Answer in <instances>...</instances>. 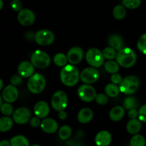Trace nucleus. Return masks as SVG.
<instances>
[{
  "instance_id": "0eeeda50",
  "label": "nucleus",
  "mask_w": 146,
  "mask_h": 146,
  "mask_svg": "<svg viewBox=\"0 0 146 146\" xmlns=\"http://www.w3.org/2000/svg\"><path fill=\"white\" fill-rule=\"evenodd\" d=\"M68 105V97L64 91H58L54 93L51 98V106L55 111H61Z\"/></svg>"
},
{
  "instance_id": "49530a36",
  "label": "nucleus",
  "mask_w": 146,
  "mask_h": 146,
  "mask_svg": "<svg viewBox=\"0 0 146 146\" xmlns=\"http://www.w3.org/2000/svg\"><path fill=\"white\" fill-rule=\"evenodd\" d=\"M3 7H4V2H3L2 0H0V11L2 9Z\"/></svg>"
},
{
  "instance_id": "b1692460",
  "label": "nucleus",
  "mask_w": 146,
  "mask_h": 146,
  "mask_svg": "<svg viewBox=\"0 0 146 146\" xmlns=\"http://www.w3.org/2000/svg\"><path fill=\"white\" fill-rule=\"evenodd\" d=\"M11 146H30L28 139L21 135H15L10 139Z\"/></svg>"
},
{
  "instance_id": "f704fd0d",
  "label": "nucleus",
  "mask_w": 146,
  "mask_h": 146,
  "mask_svg": "<svg viewBox=\"0 0 146 146\" xmlns=\"http://www.w3.org/2000/svg\"><path fill=\"white\" fill-rule=\"evenodd\" d=\"M137 47L141 53L146 54V34L140 37L137 43Z\"/></svg>"
},
{
  "instance_id": "1a4fd4ad",
  "label": "nucleus",
  "mask_w": 146,
  "mask_h": 146,
  "mask_svg": "<svg viewBox=\"0 0 146 146\" xmlns=\"http://www.w3.org/2000/svg\"><path fill=\"white\" fill-rule=\"evenodd\" d=\"M96 95V91L95 88L88 84L80 86L78 89V97L84 102H91L95 100Z\"/></svg>"
},
{
  "instance_id": "a211bd4d",
  "label": "nucleus",
  "mask_w": 146,
  "mask_h": 146,
  "mask_svg": "<svg viewBox=\"0 0 146 146\" xmlns=\"http://www.w3.org/2000/svg\"><path fill=\"white\" fill-rule=\"evenodd\" d=\"M34 112L36 116L39 118H45L49 113V106L45 101H38L34 106Z\"/></svg>"
},
{
  "instance_id": "4be33fe9",
  "label": "nucleus",
  "mask_w": 146,
  "mask_h": 146,
  "mask_svg": "<svg viewBox=\"0 0 146 146\" xmlns=\"http://www.w3.org/2000/svg\"><path fill=\"white\" fill-rule=\"evenodd\" d=\"M125 115V108L122 106H115L111 110L109 113L110 118L113 121H119Z\"/></svg>"
},
{
  "instance_id": "7c9ffc66",
  "label": "nucleus",
  "mask_w": 146,
  "mask_h": 146,
  "mask_svg": "<svg viewBox=\"0 0 146 146\" xmlns=\"http://www.w3.org/2000/svg\"><path fill=\"white\" fill-rule=\"evenodd\" d=\"M123 106L125 109L131 110L133 108H137L138 106V102L136 98L133 96H128L124 100Z\"/></svg>"
},
{
  "instance_id": "72a5a7b5",
  "label": "nucleus",
  "mask_w": 146,
  "mask_h": 146,
  "mask_svg": "<svg viewBox=\"0 0 146 146\" xmlns=\"http://www.w3.org/2000/svg\"><path fill=\"white\" fill-rule=\"evenodd\" d=\"M0 111L2 113L3 115H6V116H9V115H12L14 113L13 106L10 103L7 102L2 104L1 108H0Z\"/></svg>"
},
{
  "instance_id": "9d476101",
  "label": "nucleus",
  "mask_w": 146,
  "mask_h": 146,
  "mask_svg": "<svg viewBox=\"0 0 146 146\" xmlns=\"http://www.w3.org/2000/svg\"><path fill=\"white\" fill-rule=\"evenodd\" d=\"M100 77L99 72L95 67H88L80 74V79L86 84H91L96 82Z\"/></svg>"
},
{
  "instance_id": "f257e3e1",
  "label": "nucleus",
  "mask_w": 146,
  "mask_h": 146,
  "mask_svg": "<svg viewBox=\"0 0 146 146\" xmlns=\"http://www.w3.org/2000/svg\"><path fill=\"white\" fill-rule=\"evenodd\" d=\"M60 78L61 82L66 86H74L79 81V71L73 64H67L61 69Z\"/></svg>"
},
{
  "instance_id": "412c9836",
  "label": "nucleus",
  "mask_w": 146,
  "mask_h": 146,
  "mask_svg": "<svg viewBox=\"0 0 146 146\" xmlns=\"http://www.w3.org/2000/svg\"><path fill=\"white\" fill-rule=\"evenodd\" d=\"M108 44L111 47L115 50H121L123 48L124 41L122 37L118 34H112L108 38Z\"/></svg>"
},
{
  "instance_id": "bb28decb",
  "label": "nucleus",
  "mask_w": 146,
  "mask_h": 146,
  "mask_svg": "<svg viewBox=\"0 0 146 146\" xmlns=\"http://www.w3.org/2000/svg\"><path fill=\"white\" fill-rule=\"evenodd\" d=\"M119 64L113 60H108L104 64V68L107 72L110 74H115L119 71Z\"/></svg>"
},
{
  "instance_id": "cd10ccee",
  "label": "nucleus",
  "mask_w": 146,
  "mask_h": 146,
  "mask_svg": "<svg viewBox=\"0 0 146 146\" xmlns=\"http://www.w3.org/2000/svg\"><path fill=\"white\" fill-rule=\"evenodd\" d=\"M72 134V129L69 125H63L58 131V136L63 141L68 140Z\"/></svg>"
},
{
  "instance_id": "f3484780",
  "label": "nucleus",
  "mask_w": 146,
  "mask_h": 146,
  "mask_svg": "<svg viewBox=\"0 0 146 146\" xmlns=\"http://www.w3.org/2000/svg\"><path fill=\"white\" fill-rule=\"evenodd\" d=\"M112 141V135L108 131H101L95 137V143L97 146H109Z\"/></svg>"
},
{
  "instance_id": "f8f14e48",
  "label": "nucleus",
  "mask_w": 146,
  "mask_h": 146,
  "mask_svg": "<svg viewBox=\"0 0 146 146\" xmlns=\"http://www.w3.org/2000/svg\"><path fill=\"white\" fill-rule=\"evenodd\" d=\"M35 14L34 11L28 9H23L18 13L17 19L19 22L23 26L28 27L33 24L35 21Z\"/></svg>"
},
{
  "instance_id": "6e6552de",
  "label": "nucleus",
  "mask_w": 146,
  "mask_h": 146,
  "mask_svg": "<svg viewBox=\"0 0 146 146\" xmlns=\"http://www.w3.org/2000/svg\"><path fill=\"white\" fill-rule=\"evenodd\" d=\"M54 34L47 29H41L34 34V40L40 46H49L54 41Z\"/></svg>"
},
{
  "instance_id": "f03ea898",
  "label": "nucleus",
  "mask_w": 146,
  "mask_h": 146,
  "mask_svg": "<svg viewBox=\"0 0 146 146\" xmlns=\"http://www.w3.org/2000/svg\"><path fill=\"white\" fill-rule=\"evenodd\" d=\"M115 59L121 66L128 68L135 65L137 61V56L132 48L125 47L117 52Z\"/></svg>"
},
{
  "instance_id": "ea45409f",
  "label": "nucleus",
  "mask_w": 146,
  "mask_h": 146,
  "mask_svg": "<svg viewBox=\"0 0 146 146\" xmlns=\"http://www.w3.org/2000/svg\"><path fill=\"white\" fill-rule=\"evenodd\" d=\"M122 81V76H121L119 74H118V73L112 74V76H111V81H112V83H113V84H117V85H118V84H121Z\"/></svg>"
},
{
  "instance_id": "a878e982",
  "label": "nucleus",
  "mask_w": 146,
  "mask_h": 146,
  "mask_svg": "<svg viewBox=\"0 0 146 146\" xmlns=\"http://www.w3.org/2000/svg\"><path fill=\"white\" fill-rule=\"evenodd\" d=\"M120 88L117 84H109L106 86L105 92L108 96L109 97H116L118 96L120 93Z\"/></svg>"
},
{
  "instance_id": "2eb2a0df",
  "label": "nucleus",
  "mask_w": 146,
  "mask_h": 146,
  "mask_svg": "<svg viewBox=\"0 0 146 146\" xmlns=\"http://www.w3.org/2000/svg\"><path fill=\"white\" fill-rule=\"evenodd\" d=\"M40 127L44 132L52 134L56 132L58 128V123L53 118H45L41 121Z\"/></svg>"
},
{
  "instance_id": "c85d7f7f",
  "label": "nucleus",
  "mask_w": 146,
  "mask_h": 146,
  "mask_svg": "<svg viewBox=\"0 0 146 146\" xmlns=\"http://www.w3.org/2000/svg\"><path fill=\"white\" fill-rule=\"evenodd\" d=\"M54 62L56 66L60 67H64L66 65H67V62H68V58H67V56L65 54H61V53H58V54H56L54 57Z\"/></svg>"
},
{
  "instance_id": "20e7f679",
  "label": "nucleus",
  "mask_w": 146,
  "mask_h": 146,
  "mask_svg": "<svg viewBox=\"0 0 146 146\" xmlns=\"http://www.w3.org/2000/svg\"><path fill=\"white\" fill-rule=\"evenodd\" d=\"M139 85L140 81L136 76H128L123 79L122 82L120 84V91L126 95H131L136 92L139 88Z\"/></svg>"
},
{
  "instance_id": "39448f33",
  "label": "nucleus",
  "mask_w": 146,
  "mask_h": 146,
  "mask_svg": "<svg viewBox=\"0 0 146 146\" xmlns=\"http://www.w3.org/2000/svg\"><path fill=\"white\" fill-rule=\"evenodd\" d=\"M31 61L34 67L38 68H46L50 65L51 58L44 51L41 50H36L31 56Z\"/></svg>"
},
{
  "instance_id": "393cba45",
  "label": "nucleus",
  "mask_w": 146,
  "mask_h": 146,
  "mask_svg": "<svg viewBox=\"0 0 146 146\" xmlns=\"http://www.w3.org/2000/svg\"><path fill=\"white\" fill-rule=\"evenodd\" d=\"M113 15L116 19H123L126 15V9L123 4H118L113 9Z\"/></svg>"
},
{
  "instance_id": "c756f323",
  "label": "nucleus",
  "mask_w": 146,
  "mask_h": 146,
  "mask_svg": "<svg viewBox=\"0 0 146 146\" xmlns=\"http://www.w3.org/2000/svg\"><path fill=\"white\" fill-rule=\"evenodd\" d=\"M130 144L131 146H145L146 140L143 135L135 134L131 138Z\"/></svg>"
},
{
  "instance_id": "4c0bfd02",
  "label": "nucleus",
  "mask_w": 146,
  "mask_h": 146,
  "mask_svg": "<svg viewBox=\"0 0 146 146\" xmlns=\"http://www.w3.org/2000/svg\"><path fill=\"white\" fill-rule=\"evenodd\" d=\"M138 118L141 122L146 123V104L142 106L138 111Z\"/></svg>"
},
{
  "instance_id": "4468645a",
  "label": "nucleus",
  "mask_w": 146,
  "mask_h": 146,
  "mask_svg": "<svg viewBox=\"0 0 146 146\" xmlns=\"http://www.w3.org/2000/svg\"><path fill=\"white\" fill-rule=\"evenodd\" d=\"M19 92L17 88H16L15 86L10 84L8 85L2 92V98L5 102L7 103H14L18 98Z\"/></svg>"
},
{
  "instance_id": "37998d69",
  "label": "nucleus",
  "mask_w": 146,
  "mask_h": 146,
  "mask_svg": "<svg viewBox=\"0 0 146 146\" xmlns=\"http://www.w3.org/2000/svg\"><path fill=\"white\" fill-rule=\"evenodd\" d=\"M67 116H68L67 113L64 110H63V111H58V118H59L61 120H66V119Z\"/></svg>"
},
{
  "instance_id": "09e8293b",
  "label": "nucleus",
  "mask_w": 146,
  "mask_h": 146,
  "mask_svg": "<svg viewBox=\"0 0 146 146\" xmlns=\"http://www.w3.org/2000/svg\"><path fill=\"white\" fill-rule=\"evenodd\" d=\"M31 146H41L40 145H38V144H34V145H31Z\"/></svg>"
},
{
  "instance_id": "dca6fc26",
  "label": "nucleus",
  "mask_w": 146,
  "mask_h": 146,
  "mask_svg": "<svg viewBox=\"0 0 146 146\" xmlns=\"http://www.w3.org/2000/svg\"><path fill=\"white\" fill-rule=\"evenodd\" d=\"M17 70L19 74L23 78H30L34 74V66L31 62L24 61L20 63Z\"/></svg>"
},
{
  "instance_id": "2f4dec72",
  "label": "nucleus",
  "mask_w": 146,
  "mask_h": 146,
  "mask_svg": "<svg viewBox=\"0 0 146 146\" xmlns=\"http://www.w3.org/2000/svg\"><path fill=\"white\" fill-rule=\"evenodd\" d=\"M141 0H122V4L127 9H135L140 7Z\"/></svg>"
},
{
  "instance_id": "5701e85b",
  "label": "nucleus",
  "mask_w": 146,
  "mask_h": 146,
  "mask_svg": "<svg viewBox=\"0 0 146 146\" xmlns=\"http://www.w3.org/2000/svg\"><path fill=\"white\" fill-rule=\"evenodd\" d=\"M14 125V120L9 116H4L0 118V132H7L12 128Z\"/></svg>"
},
{
  "instance_id": "9b49d317",
  "label": "nucleus",
  "mask_w": 146,
  "mask_h": 146,
  "mask_svg": "<svg viewBox=\"0 0 146 146\" xmlns=\"http://www.w3.org/2000/svg\"><path fill=\"white\" fill-rule=\"evenodd\" d=\"M31 111L25 107L17 108L13 113V120L16 123L19 125H23L28 123L31 119Z\"/></svg>"
},
{
  "instance_id": "6ab92c4d",
  "label": "nucleus",
  "mask_w": 146,
  "mask_h": 146,
  "mask_svg": "<svg viewBox=\"0 0 146 146\" xmlns=\"http://www.w3.org/2000/svg\"><path fill=\"white\" fill-rule=\"evenodd\" d=\"M93 117H94V113H93L92 110L88 108L81 109L78 112V115H77L78 122L82 124H86L89 123L93 119Z\"/></svg>"
},
{
  "instance_id": "e433bc0d",
  "label": "nucleus",
  "mask_w": 146,
  "mask_h": 146,
  "mask_svg": "<svg viewBox=\"0 0 146 146\" xmlns=\"http://www.w3.org/2000/svg\"><path fill=\"white\" fill-rule=\"evenodd\" d=\"M10 6L14 11L19 12L21 10L23 9V4L20 0H12L10 3Z\"/></svg>"
},
{
  "instance_id": "473e14b6",
  "label": "nucleus",
  "mask_w": 146,
  "mask_h": 146,
  "mask_svg": "<svg viewBox=\"0 0 146 146\" xmlns=\"http://www.w3.org/2000/svg\"><path fill=\"white\" fill-rule=\"evenodd\" d=\"M102 53L104 58L108 60H113L116 57L117 55V52L115 49H114L111 46L106 47V48H104L103 50Z\"/></svg>"
},
{
  "instance_id": "7ed1b4c3",
  "label": "nucleus",
  "mask_w": 146,
  "mask_h": 146,
  "mask_svg": "<svg viewBox=\"0 0 146 146\" xmlns=\"http://www.w3.org/2000/svg\"><path fill=\"white\" fill-rule=\"evenodd\" d=\"M46 84V78L40 74H34L31 76L27 83L29 90L33 94H40L44 90Z\"/></svg>"
},
{
  "instance_id": "58836bf2",
  "label": "nucleus",
  "mask_w": 146,
  "mask_h": 146,
  "mask_svg": "<svg viewBox=\"0 0 146 146\" xmlns=\"http://www.w3.org/2000/svg\"><path fill=\"white\" fill-rule=\"evenodd\" d=\"M23 81V77L19 75H14L10 79V83L11 84L14 86H19L22 83Z\"/></svg>"
},
{
  "instance_id": "aec40b11",
  "label": "nucleus",
  "mask_w": 146,
  "mask_h": 146,
  "mask_svg": "<svg viewBox=\"0 0 146 146\" xmlns=\"http://www.w3.org/2000/svg\"><path fill=\"white\" fill-rule=\"evenodd\" d=\"M141 128H142V123L139 119H137V118L130 120L126 125L127 131L128 133L131 135L138 134L141 131Z\"/></svg>"
},
{
  "instance_id": "423d86ee",
  "label": "nucleus",
  "mask_w": 146,
  "mask_h": 146,
  "mask_svg": "<svg viewBox=\"0 0 146 146\" xmlns=\"http://www.w3.org/2000/svg\"><path fill=\"white\" fill-rule=\"evenodd\" d=\"M104 58L103 53L96 48H90L86 54V60L91 66L98 68L104 63Z\"/></svg>"
},
{
  "instance_id": "a18cd8bd",
  "label": "nucleus",
  "mask_w": 146,
  "mask_h": 146,
  "mask_svg": "<svg viewBox=\"0 0 146 146\" xmlns=\"http://www.w3.org/2000/svg\"><path fill=\"white\" fill-rule=\"evenodd\" d=\"M3 86H4V83H3L2 80H1V78H0V91H1V90L2 89Z\"/></svg>"
},
{
  "instance_id": "de8ad7c7",
  "label": "nucleus",
  "mask_w": 146,
  "mask_h": 146,
  "mask_svg": "<svg viewBox=\"0 0 146 146\" xmlns=\"http://www.w3.org/2000/svg\"><path fill=\"white\" fill-rule=\"evenodd\" d=\"M2 99H3V98H1V96H0V108H1V105H2Z\"/></svg>"
},
{
  "instance_id": "ddd939ff",
  "label": "nucleus",
  "mask_w": 146,
  "mask_h": 146,
  "mask_svg": "<svg viewBox=\"0 0 146 146\" xmlns=\"http://www.w3.org/2000/svg\"><path fill=\"white\" fill-rule=\"evenodd\" d=\"M84 58V51L78 46H74L70 48L67 53L68 61L71 64L76 65L82 61Z\"/></svg>"
},
{
  "instance_id": "c03bdc74",
  "label": "nucleus",
  "mask_w": 146,
  "mask_h": 146,
  "mask_svg": "<svg viewBox=\"0 0 146 146\" xmlns=\"http://www.w3.org/2000/svg\"><path fill=\"white\" fill-rule=\"evenodd\" d=\"M0 146H11V143H10V141L7 140H3L0 141Z\"/></svg>"
},
{
  "instance_id": "a19ab883",
  "label": "nucleus",
  "mask_w": 146,
  "mask_h": 146,
  "mask_svg": "<svg viewBox=\"0 0 146 146\" xmlns=\"http://www.w3.org/2000/svg\"><path fill=\"white\" fill-rule=\"evenodd\" d=\"M41 121L38 117H33L30 119V125L32 128H37L41 125Z\"/></svg>"
},
{
  "instance_id": "c9c22d12",
  "label": "nucleus",
  "mask_w": 146,
  "mask_h": 146,
  "mask_svg": "<svg viewBox=\"0 0 146 146\" xmlns=\"http://www.w3.org/2000/svg\"><path fill=\"white\" fill-rule=\"evenodd\" d=\"M95 100L96 101L97 104H98L99 105H106V104H108V96H107L106 94H97L96 96Z\"/></svg>"
},
{
  "instance_id": "79ce46f5",
  "label": "nucleus",
  "mask_w": 146,
  "mask_h": 146,
  "mask_svg": "<svg viewBox=\"0 0 146 146\" xmlns=\"http://www.w3.org/2000/svg\"><path fill=\"white\" fill-rule=\"evenodd\" d=\"M128 117L131 119H134L138 117V111L136 108H133V109L129 110L128 111Z\"/></svg>"
}]
</instances>
